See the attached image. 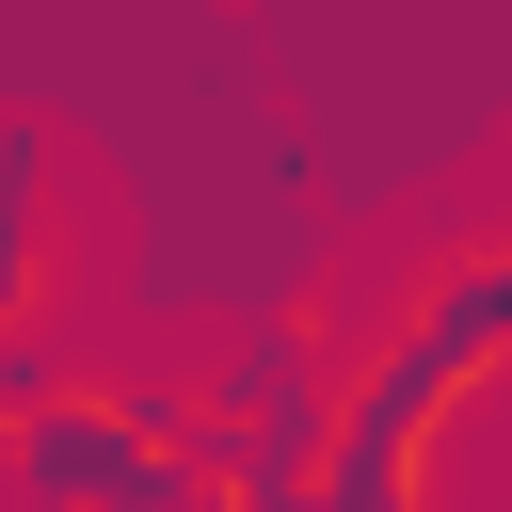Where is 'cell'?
Listing matches in <instances>:
<instances>
[{"label": "cell", "instance_id": "6da1fadb", "mask_svg": "<svg viewBox=\"0 0 512 512\" xmlns=\"http://www.w3.org/2000/svg\"><path fill=\"white\" fill-rule=\"evenodd\" d=\"M0 496L16 512H208V448H192V384H48L0 432Z\"/></svg>", "mask_w": 512, "mask_h": 512}, {"label": "cell", "instance_id": "7a4b0ae2", "mask_svg": "<svg viewBox=\"0 0 512 512\" xmlns=\"http://www.w3.org/2000/svg\"><path fill=\"white\" fill-rule=\"evenodd\" d=\"M64 320V160L48 128L0 112V336H48Z\"/></svg>", "mask_w": 512, "mask_h": 512}, {"label": "cell", "instance_id": "3957f363", "mask_svg": "<svg viewBox=\"0 0 512 512\" xmlns=\"http://www.w3.org/2000/svg\"><path fill=\"white\" fill-rule=\"evenodd\" d=\"M208 512H320V480H256V496H208Z\"/></svg>", "mask_w": 512, "mask_h": 512}]
</instances>
